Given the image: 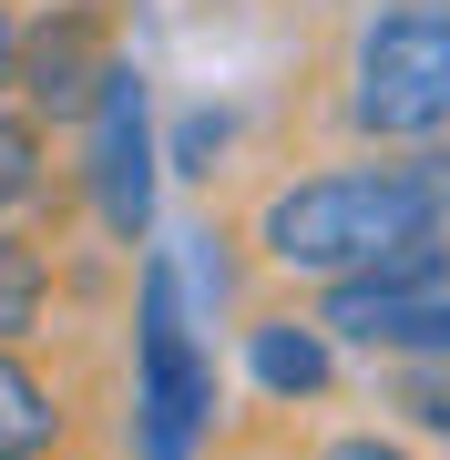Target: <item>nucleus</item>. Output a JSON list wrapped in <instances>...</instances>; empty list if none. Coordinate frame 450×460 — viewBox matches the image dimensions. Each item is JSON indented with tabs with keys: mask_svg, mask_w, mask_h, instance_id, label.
Wrapping results in <instances>:
<instances>
[{
	"mask_svg": "<svg viewBox=\"0 0 450 460\" xmlns=\"http://www.w3.org/2000/svg\"><path fill=\"white\" fill-rule=\"evenodd\" d=\"M440 215L430 195L410 184V164H317V174H287L267 205H256V256L277 277H307V287H338V277H368L389 246L430 235Z\"/></svg>",
	"mask_w": 450,
	"mask_h": 460,
	"instance_id": "obj_1",
	"label": "nucleus"
},
{
	"mask_svg": "<svg viewBox=\"0 0 450 460\" xmlns=\"http://www.w3.org/2000/svg\"><path fill=\"white\" fill-rule=\"evenodd\" d=\"M349 133L430 144L450 133V0H368L349 31Z\"/></svg>",
	"mask_w": 450,
	"mask_h": 460,
	"instance_id": "obj_2",
	"label": "nucleus"
},
{
	"mask_svg": "<svg viewBox=\"0 0 450 460\" xmlns=\"http://www.w3.org/2000/svg\"><path fill=\"white\" fill-rule=\"evenodd\" d=\"M216 429V368L184 328V287L164 256H144L134 287V450L144 460H195Z\"/></svg>",
	"mask_w": 450,
	"mask_h": 460,
	"instance_id": "obj_3",
	"label": "nucleus"
},
{
	"mask_svg": "<svg viewBox=\"0 0 450 460\" xmlns=\"http://www.w3.org/2000/svg\"><path fill=\"white\" fill-rule=\"evenodd\" d=\"M83 133H93L83 184H93L102 235H113V246H144V235H154V93H144V72H134V62L102 72V93H93Z\"/></svg>",
	"mask_w": 450,
	"mask_h": 460,
	"instance_id": "obj_4",
	"label": "nucleus"
},
{
	"mask_svg": "<svg viewBox=\"0 0 450 460\" xmlns=\"http://www.w3.org/2000/svg\"><path fill=\"white\" fill-rule=\"evenodd\" d=\"M113 62H123V51H113V21H102V0H51L41 21H21L11 102H31L41 123H83Z\"/></svg>",
	"mask_w": 450,
	"mask_h": 460,
	"instance_id": "obj_5",
	"label": "nucleus"
},
{
	"mask_svg": "<svg viewBox=\"0 0 450 460\" xmlns=\"http://www.w3.org/2000/svg\"><path fill=\"white\" fill-rule=\"evenodd\" d=\"M246 378L277 399V410H307V399H328L338 389V338H328V317H256L246 328Z\"/></svg>",
	"mask_w": 450,
	"mask_h": 460,
	"instance_id": "obj_6",
	"label": "nucleus"
},
{
	"mask_svg": "<svg viewBox=\"0 0 450 460\" xmlns=\"http://www.w3.org/2000/svg\"><path fill=\"white\" fill-rule=\"evenodd\" d=\"M62 440H72L62 389H51L21 348H0V460H51Z\"/></svg>",
	"mask_w": 450,
	"mask_h": 460,
	"instance_id": "obj_7",
	"label": "nucleus"
},
{
	"mask_svg": "<svg viewBox=\"0 0 450 460\" xmlns=\"http://www.w3.org/2000/svg\"><path fill=\"white\" fill-rule=\"evenodd\" d=\"M51 256L31 226H0V348H31L51 328Z\"/></svg>",
	"mask_w": 450,
	"mask_h": 460,
	"instance_id": "obj_8",
	"label": "nucleus"
},
{
	"mask_svg": "<svg viewBox=\"0 0 450 460\" xmlns=\"http://www.w3.org/2000/svg\"><path fill=\"white\" fill-rule=\"evenodd\" d=\"M51 205V123L31 102H0V226H31Z\"/></svg>",
	"mask_w": 450,
	"mask_h": 460,
	"instance_id": "obj_9",
	"label": "nucleus"
},
{
	"mask_svg": "<svg viewBox=\"0 0 450 460\" xmlns=\"http://www.w3.org/2000/svg\"><path fill=\"white\" fill-rule=\"evenodd\" d=\"M379 399L419 429V440H450V358H389Z\"/></svg>",
	"mask_w": 450,
	"mask_h": 460,
	"instance_id": "obj_10",
	"label": "nucleus"
},
{
	"mask_svg": "<svg viewBox=\"0 0 450 460\" xmlns=\"http://www.w3.org/2000/svg\"><path fill=\"white\" fill-rule=\"evenodd\" d=\"M225 113H184V133H174V174H216V154H225Z\"/></svg>",
	"mask_w": 450,
	"mask_h": 460,
	"instance_id": "obj_11",
	"label": "nucleus"
},
{
	"mask_svg": "<svg viewBox=\"0 0 450 460\" xmlns=\"http://www.w3.org/2000/svg\"><path fill=\"white\" fill-rule=\"evenodd\" d=\"M400 164H410V184H419V195H430V215L450 226V133H430V144H410Z\"/></svg>",
	"mask_w": 450,
	"mask_h": 460,
	"instance_id": "obj_12",
	"label": "nucleus"
},
{
	"mask_svg": "<svg viewBox=\"0 0 450 460\" xmlns=\"http://www.w3.org/2000/svg\"><path fill=\"white\" fill-rule=\"evenodd\" d=\"M317 460H419V450L389 429H338V440H317Z\"/></svg>",
	"mask_w": 450,
	"mask_h": 460,
	"instance_id": "obj_13",
	"label": "nucleus"
},
{
	"mask_svg": "<svg viewBox=\"0 0 450 460\" xmlns=\"http://www.w3.org/2000/svg\"><path fill=\"white\" fill-rule=\"evenodd\" d=\"M11 72H21V11L0 0V102H11Z\"/></svg>",
	"mask_w": 450,
	"mask_h": 460,
	"instance_id": "obj_14",
	"label": "nucleus"
}]
</instances>
